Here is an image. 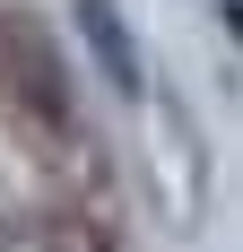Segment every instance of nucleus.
<instances>
[{"instance_id": "obj_1", "label": "nucleus", "mask_w": 243, "mask_h": 252, "mask_svg": "<svg viewBox=\"0 0 243 252\" xmlns=\"http://www.w3.org/2000/svg\"><path fill=\"white\" fill-rule=\"evenodd\" d=\"M78 26H87V44L104 52V70H113V87H139V52H130V35H122L113 0H78Z\"/></svg>"}]
</instances>
